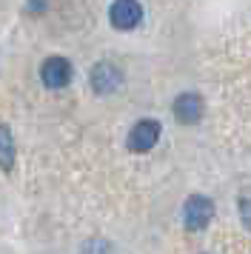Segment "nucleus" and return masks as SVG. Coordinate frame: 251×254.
I'll return each instance as SVG.
<instances>
[{"label":"nucleus","mask_w":251,"mask_h":254,"mask_svg":"<svg viewBox=\"0 0 251 254\" xmlns=\"http://www.w3.org/2000/svg\"><path fill=\"white\" fill-rule=\"evenodd\" d=\"M71 63H68L66 58H49L40 66V80H43V86H49V89H63V86H68L71 83Z\"/></svg>","instance_id":"4"},{"label":"nucleus","mask_w":251,"mask_h":254,"mask_svg":"<svg viewBox=\"0 0 251 254\" xmlns=\"http://www.w3.org/2000/svg\"><path fill=\"white\" fill-rule=\"evenodd\" d=\"M240 217H243V223H246V229L251 231V194L240 197Z\"/></svg>","instance_id":"8"},{"label":"nucleus","mask_w":251,"mask_h":254,"mask_svg":"<svg viewBox=\"0 0 251 254\" xmlns=\"http://www.w3.org/2000/svg\"><path fill=\"white\" fill-rule=\"evenodd\" d=\"M32 3V12H43V6H46V0H29Z\"/></svg>","instance_id":"9"},{"label":"nucleus","mask_w":251,"mask_h":254,"mask_svg":"<svg viewBox=\"0 0 251 254\" xmlns=\"http://www.w3.org/2000/svg\"><path fill=\"white\" fill-rule=\"evenodd\" d=\"M0 169L11 172L14 169V140H11L9 128L0 123Z\"/></svg>","instance_id":"7"},{"label":"nucleus","mask_w":251,"mask_h":254,"mask_svg":"<svg viewBox=\"0 0 251 254\" xmlns=\"http://www.w3.org/2000/svg\"><path fill=\"white\" fill-rule=\"evenodd\" d=\"M109 20L114 29L120 32H131L134 26H140L143 20V6L137 0H114L112 9H109Z\"/></svg>","instance_id":"2"},{"label":"nucleus","mask_w":251,"mask_h":254,"mask_svg":"<svg viewBox=\"0 0 251 254\" xmlns=\"http://www.w3.org/2000/svg\"><path fill=\"white\" fill-rule=\"evenodd\" d=\"M160 123L157 120H140L134 128H131V134H128V149L137 151V154H143V151L154 149L160 140Z\"/></svg>","instance_id":"5"},{"label":"nucleus","mask_w":251,"mask_h":254,"mask_svg":"<svg viewBox=\"0 0 251 254\" xmlns=\"http://www.w3.org/2000/svg\"><path fill=\"white\" fill-rule=\"evenodd\" d=\"M203 112H205V103L197 92H183L180 97L174 100V117H177L180 123H186V126L200 123Z\"/></svg>","instance_id":"6"},{"label":"nucleus","mask_w":251,"mask_h":254,"mask_svg":"<svg viewBox=\"0 0 251 254\" xmlns=\"http://www.w3.org/2000/svg\"><path fill=\"white\" fill-rule=\"evenodd\" d=\"M214 217V203L203 194H194L186 200L183 206V220H186V229L188 231H203Z\"/></svg>","instance_id":"1"},{"label":"nucleus","mask_w":251,"mask_h":254,"mask_svg":"<svg viewBox=\"0 0 251 254\" xmlns=\"http://www.w3.org/2000/svg\"><path fill=\"white\" fill-rule=\"evenodd\" d=\"M89 80H91V89L106 97V94H114L120 86H123V71L117 69L114 63L103 60V63H97V66L91 69Z\"/></svg>","instance_id":"3"}]
</instances>
